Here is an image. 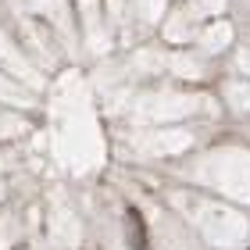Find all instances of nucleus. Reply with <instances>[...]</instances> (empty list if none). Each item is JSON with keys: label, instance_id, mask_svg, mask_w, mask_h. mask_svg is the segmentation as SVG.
I'll return each instance as SVG.
<instances>
[{"label": "nucleus", "instance_id": "obj_1", "mask_svg": "<svg viewBox=\"0 0 250 250\" xmlns=\"http://www.w3.org/2000/svg\"><path fill=\"white\" fill-rule=\"evenodd\" d=\"M125 225H129V243L136 250H150V243H146V222H143V214L136 208L125 211Z\"/></svg>", "mask_w": 250, "mask_h": 250}]
</instances>
